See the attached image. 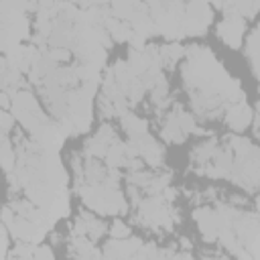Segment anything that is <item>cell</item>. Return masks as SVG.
Here are the masks:
<instances>
[{
	"label": "cell",
	"mask_w": 260,
	"mask_h": 260,
	"mask_svg": "<svg viewBox=\"0 0 260 260\" xmlns=\"http://www.w3.org/2000/svg\"><path fill=\"white\" fill-rule=\"evenodd\" d=\"M252 118H254L252 110L246 106V102H242V104H234V106L228 110L225 122H228V126H230L232 130L240 132V130H244V128L252 122Z\"/></svg>",
	"instance_id": "3"
},
{
	"label": "cell",
	"mask_w": 260,
	"mask_h": 260,
	"mask_svg": "<svg viewBox=\"0 0 260 260\" xmlns=\"http://www.w3.org/2000/svg\"><path fill=\"white\" fill-rule=\"evenodd\" d=\"M244 28H246V22H244L242 16H238V14H225V18L217 26V32H219V39L225 45H230L232 49H240Z\"/></svg>",
	"instance_id": "2"
},
{
	"label": "cell",
	"mask_w": 260,
	"mask_h": 260,
	"mask_svg": "<svg viewBox=\"0 0 260 260\" xmlns=\"http://www.w3.org/2000/svg\"><path fill=\"white\" fill-rule=\"evenodd\" d=\"M35 260H55L53 256V250L49 246H39L35 250Z\"/></svg>",
	"instance_id": "8"
},
{
	"label": "cell",
	"mask_w": 260,
	"mask_h": 260,
	"mask_svg": "<svg viewBox=\"0 0 260 260\" xmlns=\"http://www.w3.org/2000/svg\"><path fill=\"white\" fill-rule=\"evenodd\" d=\"M181 248H183V250H191V242H189L187 238H181Z\"/></svg>",
	"instance_id": "11"
},
{
	"label": "cell",
	"mask_w": 260,
	"mask_h": 260,
	"mask_svg": "<svg viewBox=\"0 0 260 260\" xmlns=\"http://www.w3.org/2000/svg\"><path fill=\"white\" fill-rule=\"evenodd\" d=\"M14 162H16V152H14L12 146H10L8 134H2V165H4V171L10 173Z\"/></svg>",
	"instance_id": "6"
},
{
	"label": "cell",
	"mask_w": 260,
	"mask_h": 260,
	"mask_svg": "<svg viewBox=\"0 0 260 260\" xmlns=\"http://www.w3.org/2000/svg\"><path fill=\"white\" fill-rule=\"evenodd\" d=\"M183 55H185V49L181 45H177V43H171V45L160 47V59L165 63H169V65H173L175 61H179Z\"/></svg>",
	"instance_id": "5"
},
{
	"label": "cell",
	"mask_w": 260,
	"mask_h": 260,
	"mask_svg": "<svg viewBox=\"0 0 260 260\" xmlns=\"http://www.w3.org/2000/svg\"><path fill=\"white\" fill-rule=\"evenodd\" d=\"M211 22V8L203 2H193L185 6L183 35H203Z\"/></svg>",
	"instance_id": "1"
},
{
	"label": "cell",
	"mask_w": 260,
	"mask_h": 260,
	"mask_svg": "<svg viewBox=\"0 0 260 260\" xmlns=\"http://www.w3.org/2000/svg\"><path fill=\"white\" fill-rule=\"evenodd\" d=\"M110 234L114 240H126L130 236V228L126 223H122L120 219H116L112 225H110Z\"/></svg>",
	"instance_id": "7"
},
{
	"label": "cell",
	"mask_w": 260,
	"mask_h": 260,
	"mask_svg": "<svg viewBox=\"0 0 260 260\" xmlns=\"http://www.w3.org/2000/svg\"><path fill=\"white\" fill-rule=\"evenodd\" d=\"M122 126H124V130L128 132L130 138H138V136L148 134V132H146V130H148L146 120H142V118H138V116H134V114H124V116H122Z\"/></svg>",
	"instance_id": "4"
},
{
	"label": "cell",
	"mask_w": 260,
	"mask_h": 260,
	"mask_svg": "<svg viewBox=\"0 0 260 260\" xmlns=\"http://www.w3.org/2000/svg\"><path fill=\"white\" fill-rule=\"evenodd\" d=\"M258 91H260V87H258Z\"/></svg>",
	"instance_id": "13"
},
{
	"label": "cell",
	"mask_w": 260,
	"mask_h": 260,
	"mask_svg": "<svg viewBox=\"0 0 260 260\" xmlns=\"http://www.w3.org/2000/svg\"><path fill=\"white\" fill-rule=\"evenodd\" d=\"M256 207H258V211H260V195L256 197Z\"/></svg>",
	"instance_id": "12"
},
{
	"label": "cell",
	"mask_w": 260,
	"mask_h": 260,
	"mask_svg": "<svg viewBox=\"0 0 260 260\" xmlns=\"http://www.w3.org/2000/svg\"><path fill=\"white\" fill-rule=\"evenodd\" d=\"M0 120H2V134H8V132H10V126H12V122H14V118H12L8 112H2V114H0Z\"/></svg>",
	"instance_id": "9"
},
{
	"label": "cell",
	"mask_w": 260,
	"mask_h": 260,
	"mask_svg": "<svg viewBox=\"0 0 260 260\" xmlns=\"http://www.w3.org/2000/svg\"><path fill=\"white\" fill-rule=\"evenodd\" d=\"M0 102H2V108H4V112H8V108H10V95L6 93V91H2V95H0Z\"/></svg>",
	"instance_id": "10"
}]
</instances>
